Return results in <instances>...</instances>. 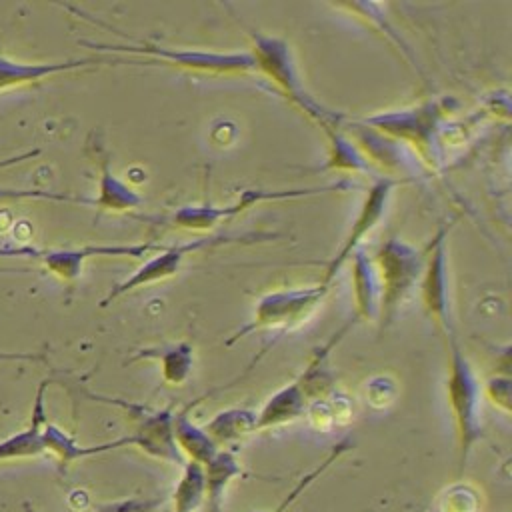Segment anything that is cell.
Segmentation results:
<instances>
[{
	"instance_id": "cell-7",
	"label": "cell",
	"mask_w": 512,
	"mask_h": 512,
	"mask_svg": "<svg viewBox=\"0 0 512 512\" xmlns=\"http://www.w3.org/2000/svg\"><path fill=\"white\" fill-rule=\"evenodd\" d=\"M328 292L330 286L316 282L312 286L282 288L262 294L256 300L250 320L228 338V344L260 330H292L304 324L322 306Z\"/></svg>"
},
{
	"instance_id": "cell-26",
	"label": "cell",
	"mask_w": 512,
	"mask_h": 512,
	"mask_svg": "<svg viewBox=\"0 0 512 512\" xmlns=\"http://www.w3.org/2000/svg\"><path fill=\"white\" fill-rule=\"evenodd\" d=\"M480 498L474 486L470 484H452L446 486L438 496L440 512H478Z\"/></svg>"
},
{
	"instance_id": "cell-15",
	"label": "cell",
	"mask_w": 512,
	"mask_h": 512,
	"mask_svg": "<svg viewBox=\"0 0 512 512\" xmlns=\"http://www.w3.org/2000/svg\"><path fill=\"white\" fill-rule=\"evenodd\" d=\"M46 386L48 382H42L36 392L30 424L24 430L0 440V462L18 460V458H36L46 454V448L42 442V426L46 422V412H44Z\"/></svg>"
},
{
	"instance_id": "cell-10",
	"label": "cell",
	"mask_w": 512,
	"mask_h": 512,
	"mask_svg": "<svg viewBox=\"0 0 512 512\" xmlns=\"http://www.w3.org/2000/svg\"><path fill=\"white\" fill-rule=\"evenodd\" d=\"M446 228H440L424 250L422 274L418 280L420 302L426 316L446 334L454 336L450 314V278H448V252Z\"/></svg>"
},
{
	"instance_id": "cell-24",
	"label": "cell",
	"mask_w": 512,
	"mask_h": 512,
	"mask_svg": "<svg viewBox=\"0 0 512 512\" xmlns=\"http://www.w3.org/2000/svg\"><path fill=\"white\" fill-rule=\"evenodd\" d=\"M204 500V468L196 462H184L176 482L172 502L174 512H196Z\"/></svg>"
},
{
	"instance_id": "cell-3",
	"label": "cell",
	"mask_w": 512,
	"mask_h": 512,
	"mask_svg": "<svg viewBox=\"0 0 512 512\" xmlns=\"http://www.w3.org/2000/svg\"><path fill=\"white\" fill-rule=\"evenodd\" d=\"M446 400L454 424L458 474H462L474 446L482 438V384L454 336H450Z\"/></svg>"
},
{
	"instance_id": "cell-18",
	"label": "cell",
	"mask_w": 512,
	"mask_h": 512,
	"mask_svg": "<svg viewBox=\"0 0 512 512\" xmlns=\"http://www.w3.org/2000/svg\"><path fill=\"white\" fill-rule=\"evenodd\" d=\"M194 404L184 406L182 410L174 412L172 420V430H174V440L182 456H186V462H196L200 466L208 464L216 452L220 450L214 440L208 436V432L202 428V424H196L190 418V408Z\"/></svg>"
},
{
	"instance_id": "cell-1",
	"label": "cell",
	"mask_w": 512,
	"mask_h": 512,
	"mask_svg": "<svg viewBox=\"0 0 512 512\" xmlns=\"http://www.w3.org/2000/svg\"><path fill=\"white\" fill-rule=\"evenodd\" d=\"M446 114L442 100H426L418 106L378 112L358 122L388 136L390 140L410 146L418 160L436 170L442 164V118Z\"/></svg>"
},
{
	"instance_id": "cell-31",
	"label": "cell",
	"mask_w": 512,
	"mask_h": 512,
	"mask_svg": "<svg viewBox=\"0 0 512 512\" xmlns=\"http://www.w3.org/2000/svg\"><path fill=\"white\" fill-rule=\"evenodd\" d=\"M260 512H264V510H260Z\"/></svg>"
},
{
	"instance_id": "cell-17",
	"label": "cell",
	"mask_w": 512,
	"mask_h": 512,
	"mask_svg": "<svg viewBox=\"0 0 512 512\" xmlns=\"http://www.w3.org/2000/svg\"><path fill=\"white\" fill-rule=\"evenodd\" d=\"M98 162H100L98 194L90 204H94L98 210L120 212V214L136 210L138 206H142L144 200L138 194V190L132 188L128 182H124L122 178H118L114 174V170L110 166V160H108V154L104 150H100Z\"/></svg>"
},
{
	"instance_id": "cell-8",
	"label": "cell",
	"mask_w": 512,
	"mask_h": 512,
	"mask_svg": "<svg viewBox=\"0 0 512 512\" xmlns=\"http://www.w3.org/2000/svg\"><path fill=\"white\" fill-rule=\"evenodd\" d=\"M262 238H272L270 234H246V236H208V238H196V240H188L182 244H172V246H162L160 250H156L154 254H150V258H146L128 278H124L122 282L114 284L110 288V292L100 300V306L106 308L110 306L114 300L126 296L128 292L146 288L150 284L156 282H164L168 278H172L184 264L186 256L198 250H206V248H216V246H226V244H242V242H258Z\"/></svg>"
},
{
	"instance_id": "cell-12",
	"label": "cell",
	"mask_w": 512,
	"mask_h": 512,
	"mask_svg": "<svg viewBox=\"0 0 512 512\" xmlns=\"http://www.w3.org/2000/svg\"><path fill=\"white\" fill-rule=\"evenodd\" d=\"M172 420H174V406H166L160 410L142 408V414L136 422L134 432L124 436L126 446H136L138 450H142L144 454L156 460L184 466L186 460L176 446Z\"/></svg>"
},
{
	"instance_id": "cell-21",
	"label": "cell",
	"mask_w": 512,
	"mask_h": 512,
	"mask_svg": "<svg viewBox=\"0 0 512 512\" xmlns=\"http://www.w3.org/2000/svg\"><path fill=\"white\" fill-rule=\"evenodd\" d=\"M202 428L220 450H228V446L256 432V410L232 406L216 412L206 424H202Z\"/></svg>"
},
{
	"instance_id": "cell-20",
	"label": "cell",
	"mask_w": 512,
	"mask_h": 512,
	"mask_svg": "<svg viewBox=\"0 0 512 512\" xmlns=\"http://www.w3.org/2000/svg\"><path fill=\"white\" fill-rule=\"evenodd\" d=\"M90 64H94V60L90 58H76L64 62H14L0 56V90H8L20 84H32L54 74L78 70Z\"/></svg>"
},
{
	"instance_id": "cell-23",
	"label": "cell",
	"mask_w": 512,
	"mask_h": 512,
	"mask_svg": "<svg viewBox=\"0 0 512 512\" xmlns=\"http://www.w3.org/2000/svg\"><path fill=\"white\" fill-rule=\"evenodd\" d=\"M140 356L158 358L160 370H162V380L172 386H182L190 378L192 368H194V346L188 342H178V344L166 346L158 354L142 350Z\"/></svg>"
},
{
	"instance_id": "cell-5",
	"label": "cell",
	"mask_w": 512,
	"mask_h": 512,
	"mask_svg": "<svg viewBox=\"0 0 512 512\" xmlns=\"http://www.w3.org/2000/svg\"><path fill=\"white\" fill-rule=\"evenodd\" d=\"M370 258L378 276V322L384 330L418 288L424 252L402 238H388Z\"/></svg>"
},
{
	"instance_id": "cell-28",
	"label": "cell",
	"mask_w": 512,
	"mask_h": 512,
	"mask_svg": "<svg viewBox=\"0 0 512 512\" xmlns=\"http://www.w3.org/2000/svg\"><path fill=\"white\" fill-rule=\"evenodd\" d=\"M162 504V498H144V496H128L110 502L96 504V512H156Z\"/></svg>"
},
{
	"instance_id": "cell-14",
	"label": "cell",
	"mask_w": 512,
	"mask_h": 512,
	"mask_svg": "<svg viewBox=\"0 0 512 512\" xmlns=\"http://www.w3.org/2000/svg\"><path fill=\"white\" fill-rule=\"evenodd\" d=\"M310 398L298 378L278 388L256 412V432L280 428L306 416Z\"/></svg>"
},
{
	"instance_id": "cell-27",
	"label": "cell",
	"mask_w": 512,
	"mask_h": 512,
	"mask_svg": "<svg viewBox=\"0 0 512 512\" xmlns=\"http://www.w3.org/2000/svg\"><path fill=\"white\" fill-rule=\"evenodd\" d=\"M510 386H512V380H510L508 374H494V376H490V378L484 382L482 394H484L498 410H502L504 414H510V398H512Z\"/></svg>"
},
{
	"instance_id": "cell-30",
	"label": "cell",
	"mask_w": 512,
	"mask_h": 512,
	"mask_svg": "<svg viewBox=\"0 0 512 512\" xmlns=\"http://www.w3.org/2000/svg\"><path fill=\"white\" fill-rule=\"evenodd\" d=\"M24 512H36V510L30 506V502H24Z\"/></svg>"
},
{
	"instance_id": "cell-11",
	"label": "cell",
	"mask_w": 512,
	"mask_h": 512,
	"mask_svg": "<svg viewBox=\"0 0 512 512\" xmlns=\"http://www.w3.org/2000/svg\"><path fill=\"white\" fill-rule=\"evenodd\" d=\"M160 242H132V244H88L80 248H58V250H32L28 254L40 258L44 266L66 282H74L86 264L94 256L106 258H144L160 250Z\"/></svg>"
},
{
	"instance_id": "cell-6",
	"label": "cell",
	"mask_w": 512,
	"mask_h": 512,
	"mask_svg": "<svg viewBox=\"0 0 512 512\" xmlns=\"http://www.w3.org/2000/svg\"><path fill=\"white\" fill-rule=\"evenodd\" d=\"M348 188L346 182H332L322 186H306V188H280V190H268V188H248L238 194L236 200L228 204H186L176 208L168 218L166 224L170 228L188 230V232H208L216 228L222 222L232 220L234 216L262 204V202H274V200H294V198H306L314 194L324 192H338Z\"/></svg>"
},
{
	"instance_id": "cell-19",
	"label": "cell",
	"mask_w": 512,
	"mask_h": 512,
	"mask_svg": "<svg viewBox=\"0 0 512 512\" xmlns=\"http://www.w3.org/2000/svg\"><path fill=\"white\" fill-rule=\"evenodd\" d=\"M204 468V500L206 512H226L224 496L228 486L242 474V466L232 450H218Z\"/></svg>"
},
{
	"instance_id": "cell-16",
	"label": "cell",
	"mask_w": 512,
	"mask_h": 512,
	"mask_svg": "<svg viewBox=\"0 0 512 512\" xmlns=\"http://www.w3.org/2000/svg\"><path fill=\"white\" fill-rule=\"evenodd\" d=\"M352 294H354V322L378 320V276L372 258L360 248L352 254Z\"/></svg>"
},
{
	"instance_id": "cell-2",
	"label": "cell",
	"mask_w": 512,
	"mask_h": 512,
	"mask_svg": "<svg viewBox=\"0 0 512 512\" xmlns=\"http://www.w3.org/2000/svg\"><path fill=\"white\" fill-rule=\"evenodd\" d=\"M250 40L252 46L248 50L254 58L256 72L266 76L278 88V92L306 118H310L322 130L344 120V116L326 110L318 100L310 96L304 82L300 80L290 44L284 38L268 36L262 32H250Z\"/></svg>"
},
{
	"instance_id": "cell-25",
	"label": "cell",
	"mask_w": 512,
	"mask_h": 512,
	"mask_svg": "<svg viewBox=\"0 0 512 512\" xmlns=\"http://www.w3.org/2000/svg\"><path fill=\"white\" fill-rule=\"evenodd\" d=\"M42 442H44L46 452L54 454L60 460V464H64V466L90 456L88 446H82L74 436H70L68 432H64L62 428H58L56 424H52L48 420L42 426Z\"/></svg>"
},
{
	"instance_id": "cell-29",
	"label": "cell",
	"mask_w": 512,
	"mask_h": 512,
	"mask_svg": "<svg viewBox=\"0 0 512 512\" xmlns=\"http://www.w3.org/2000/svg\"><path fill=\"white\" fill-rule=\"evenodd\" d=\"M396 396V386L386 376H374L366 382V398L374 408L388 406Z\"/></svg>"
},
{
	"instance_id": "cell-13",
	"label": "cell",
	"mask_w": 512,
	"mask_h": 512,
	"mask_svg": "<svg viewBox=\"0 0 512 512\" xmlns=\"http://www.w3.org/2000/svg\"><path fill=\"white\" fill-rule=\"evenodd\" d=\"M344 130L350 136V140L356 144L360 154L366 158L372 170L378 168L380 172L386 174V178H394L396 172L400 174L408 168L410 160H406V150L402 144L360 124L358 120L348 122Z\"/></svg>"
},
{
	"instance_id": "cell-4",
	"label": "cell",
	"mask_w": 512,
	"mask_h": 512,
	"mask_svg": "<svg viewBox=\"0 0 512 512\" xmlns=\"http://www.w3.org/2000/svg\"><path fill=\"white\" fill-rule=\"evenodd\" d=\"M92 48L108 52H124L142 56L146 60L160 62L164 66L180 68L186 72H198L206 76H244L256 72L250 50H202L184 46H164L154 42H128V44H96Z\"/></svg>"
},
{
	"instance_id": "cell-22",
	"label": "cell",
	"mask_w": 512,
	"mask_h": 512,
	"mask_svg": "<svg viewBox=\"0 0 512 512\" xmlns=\"http://www.w3.org/2000/svg\"><path fill=\"white\" fill-rule=\"evenodd\" d=\"M328 140V158L322 170L332 172H346V174H372L374 170L366 162V158L360 154L356 144L350 140V136L344 130V120L322 130Z\"/></svg>"
},
{
	"instance_id": "cell-9",
	"label": "cell",
	"mask_w": 512,
	"mask_h": 512,
	"mask_svg": "<svg viewBox=\"0 0 512 512\" xmlns=\"http://www.w3.org/2000/svg\"><path fill=\"white\" fill-rule=\"evenodd\" d=\"M398 184L396 178H386L380 176L372 182V186L366 190L358 212L342 240V244L338 246V250L334 252V256L326 262L322 276H320V284L324 286H332V280L336 278V274L346 266V262L352 258V254L356 250H360V244L366 240V236L380 224V220L384 218L390 198H392V190Z\"/></svg>"
}]
</instances>
